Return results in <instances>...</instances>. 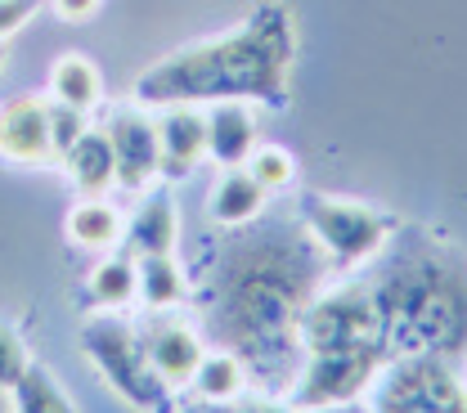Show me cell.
<instances>
[{"label": "cell", "instance_id": "ac0fdd59", "mask_svg": "<svg viewBox=\"0 0 467 413\" xmlns=\"http://www.w3.org/2000/svg\"><path fill=\"white\" fill-rule=\"evenodd\" d=\"M121 234H126L121 212L113 202H104V198H86V202H77L67 212V238L77 247H86V252H109V247L121 243Z\"/></svg>", "mask_w": 467, "mask_h": 413}, {"label": "cell", "instance_id": "d4e9b609", "mask_svg": "<svg viewBox=\"0 0 467 413\" xmlns=\"http://www.w3.org/2000/svg\"><path fill=\"white\" fill-rule=\"evenodd\" d=\"M86 130V113L77 108H63V104H50V135H55V153L63 158Z\"/></svg>", "mask_w": 467, "mask_h": 413}, {"label": "cell", "instance_id": "f546056e", "mask_svg": "<svg viewBox=\"0 0 467 413\" xmlns=\"http://www.w3.org/2000/svg\"><path fill=\"white\" fill-rule=\"evenodd\" d=\"M0 67H5V46H0Z\"/></svg>", "mask_w": 467, "mask_h": 413}, {"label": "cell", "instance_id": "d6986e66", "mask_svg": "<svg viewBox=\"0 0 467 413\" xmlns=\"http://www.w3.org/2000/svg\"><path fill=\"white\" fill-rule=\"evenodd\" d=\"M86 296L99 305V310H121L140 296V270L130 256H104L90 279H86Z\"/></svg>", "mask_w": 467, "mask_h": 413}, {"label": "cell", "instance_id": "4316f807", "mask_svg": "<svg viewBox=\"0 0 467 413\" xmlns=\"http://www.w3.org/2000/svg\"><path fill=\"white\" fill-rule=\"evenodd\" d=\"M95 5H99V0H55L58 18H67V23H86V18L95 14Z\"/></svg>", "mask_w": 467, "mask_h": 413}, {"label": "cell", "instance_id": "f1b7e54d", "mask_svg": "<svg viewBox=\"0 0 467 413\" xmlns=\"http://www.w3.org/2000/svg\"><path fill=\"white\" fill-rule=\"evenodd\" d=\"M0 413H14V405H9V391H0Z\"/></svg>", "mask_w": 467, "mask_h": 413}, {"label": "cell", "instance_id": "603a6c76", "mask_svg": "<svg viewBox=\"0 0 467 413\" xmlns=\"http://www.w3.org/2000/svg\"><path fill=\"white\" fill-rule=\"evenodd\" d=\"M247 171H252V180L265 189V193H275V189H284V184H292V153L288 149H279V144H256L252 149V158L243 162Z\"/></svg>", "mask_w": 467, "mask_h": 413}, {"label": "cell", "instance_id": "6da1fadb", "mask_svg": "<svg viewBox=\"0 0 467 413\" xmlns=\"http://www.w3.org/2000/svg\"><path fill=\"white\" fill-rule=\"evenodd\" d=\"M319 261L306 238L275 230L234 247L221 274L216 328L243 364L284 368L296 346V319L315 296Z\"/></svg>", "mask_w": 467, "mask_h": 413}, {"label": "cell", "instance_id": "9a60e30c", "mask_svg": "<svg viewBox=\"0 0 467 413\" xmlns=\"http://www.w3.org/2000/svg\"><path fill=\"white\" fill-rule=\"evenodd\" d=\"M175 234H180V216H175V202L167 189L149 193L135 212V221L126 225V247L135 256H171L175 252Z\"/></svg>", "mask_w": 467, "mask_h": 413}, {"label": "cell", "instance_id": "3957f363", "mask_svg": "<svg viewBox=\"0 0 467 413\" xmlns=\"http://www.w3.org/2000/svg\"><path fill=\"white\" fill-rule=\"evenodd\" d=\"M387 319V359L454 355L467 346V265L450 256L400 261L373 284Z\"/></svg>", "mask_w": 467, "mask_h": 413}, {"label": "cell", "instance_id": "52a82bcc", "mask_svg": "<svg viewBox=\"0 0 467 413\" xmlns=\"http://www.w3.org/2000/svg\"><path fill=\"white\" fill-rule=\"evenodd\" d=\"M301 221H306L310 238L324 247V256H333L347 270L364 265L387 243V230H391L373 207L350 202V198H324V193H310L301 202Z\"/></svg>", "mask_w": 467, "mask_h": 413}, {"label": "cell", "instance_id": "277c9868", "mask_svg": "<svg viewBox=\"0 0 467 413\" xmlns=\"http://www.w3.org/2000/svg\"><path fill=\"white\" fill-rule=\"evenodd\" d=\"M301 355H378L387 364V319L373 284L315 293L296 319Z\"/></svg>", "mask_w": 467, "mask_h": 413}, {"label": "cell", "instance_id": "44dd1931", "mask_svg": "<svg viewBox=\"0 0 467 413\" xmlns=\"http://www.w3.org/2000/svg\"><path fill=\"white\" fill-rule=\"evenodd\" d=\"M243 359L234 351H216L202 355L198 373H193V391L198 400H212V405H225V400H238L243 396Z\"/></svg>", "mask_w": 467, "mask_h": 413}, {"label": "cell", "instance_id": "7a4b0ae2", "mask_svg": "<svg viewBox=\"0 0 467 413\" xmlns=\"http://www.w3.org/2000/svg\"><path fill=\"white\" fill-rule=\"evenodd\" d=\"M296 59V32L284 5H261L238 32L198 41L153 63L135 81L140 104H221V99H284Z\"/></svg>", "mask_w": 467, "mask_h": 413}, {"label": "cell", "instance_id": "7402d4cb", "mask_svg": "<svg viewBox=\"0 0 467 413\" xmlns=\"http://www.w3.org/2000/svg\"><path fill=\"white\" fill-rule=\"evenodd\" d=\"M135 270H140V301L149 310H171L184 296V279H180V265L171 256H140Z\"/></svg>", "mask_w": 467, "mask_h": 413}, {"label": "cell", "instance_id": "83f0119b", "mask_svg": "<svg viewBox=\"0 0 467 413\" xmlns=\"http://www.w3.org/2000/svg\"><path fill=\"white\" fill-rule=\"evenodd\" d=\"M225 413H288V409H284V405H275V400L252 396V400H225Z\"/></svg>", "mask_w": 467, "mask_h": 413}, {"label": "cell", "instance_id": "5b68a950", "mask_svg": "<svg viewBox=\"0 0 467 413\" xmlns=\"http://www.w3.org/2000/svg\"><path fill=\"white\" fill-rule=\"evenodd\" d=\"M81 355L90 359V368H95L135 413H167L171 387H167V377L153 368V359L144 351L135 324H126L113 310L90 315V319L81 324Z\"/></svg>", "mask_w": 467, "mask_h": 413}, {"label": "cell", "instance_id": "ffe728a7", "mask_svg": "<svg viewBox=\"0 0 467 413\" xmlns=\"http://www.w3.org/2000/svg\"><path fill=\"white\" fill-rule=\"evenodd\" d=\"M9 405H14V413H77L72 396L63 391V382L46 364H27V373L9 391Z\"/></svg>", "mask_w": 467, "mask_h": 413}, {"label": "cell", "instance_id": "30bf717a", "mask_svg": "<svg viewBox=\"0 0 467 413\" xmlns=\"http://www.w3.org/2000/svg\"><path fill=\"white\" fill-rule=\"evenodd\" d=\"M0 158L18 167H50L58 162L50 135V99L23 95L0 108Z\"/></svg>", "mask_w": 467, "mask_h": 413}, {"label": "cell", "instance_id": "9c48e42d", "mask_svg": "<svg viewBox=\"0 0 467 413\" xmlns=\"http://www.w3.org/2000/svg\"><path fill=\"white\" fill-rule=\"evenodd\" d=\"M109 139H113L117 158V184L140 193L149 189L162 171V149H158V118H149L144 108H117L109 121Z\"/></svg>", "mask_w": 467, "mask_h": 413}, {"label": "cell", "instance_id": "7c38bea8", "mask_svg": "<svg viewBox=\"0 0 467 413\" xmlns=\"http://www.w3.org/2000/svg\"><path fill=\"white\" fill-rule=\"evenodd\" d=\"M158 149L167 176L193 171L198 158L207 153V113L198 104H167L158 113Z\"/></svg>", "mask_w": 467, "mask_h": 413}, {"label": "cell", "instance_id": "e0dca14e", "mask_svg": "<svg viewBox=\"0 0 467 413\" xmlns=\"http://www.w3.org/2000/svg\"><path fill=\"white\" fill-rule=\"evenodd\" d=\"M50 95H55V104L63 108H77V113H90L95 104H99V95H104V86H99V67L86 59V55H63L55 59L50 67Z\"/></svg>", "mask_w": 467, "mask_h": 413}, {"label": "cell", "instance_id": "4fadbf2b", "mask_svg": "<svg viewBox=\"0 0 467 413\" xmlns=\"http://www.w3.org/2000/svg\"><path fill=\"white\" fill-rule=\"evenodd\" d=\"M63 167H67V176L77 184V193L81 198H104L109 189L117 184V158H113V139H109V130H81V139L58 158Z\"/></svg>", "mask_w": 467, "mask_h": 413}, {"label": "cell", "instance_id": "2e32d148", "mask_svg": "<svg viewBox=\"0 0 467 413\" xmlns=\"http://www.w3.org/2000/svg\"><path fill=\"white\" fill-rule=\"evenodd\" d=\"M207 207H212V221L216 225H247V221H256L261 216V207H265V189L252 180L247 167H225L221 180L212 184V198H207Z\"/></svg>", "mask_w": 467, "mask_h": 413}, {"label": "cell", "instance_id": "8fae6325", "mask_svg": "<svg viewBox=\"0 0 467 413\" xmlns=\"http://www.w3.org/2000/svg\"><path fill=\"white\" fill-rule=\"evenodd\" d=\"M140 342L153 359V368L167 377V387H180V382H193L198 364H202V337L193 333L189 319H180L171 310H153L144 324H140Z\"/></svg>", "mask_w": 467, "mask_h": 413}, {"label": "cell", "instance_id": "8992f818", "mask_svg": "<svg viewBox=\"0 0 467 413\" xmlns=\"http://www.w3.org/2000/svg\"><path fill=\"white\" fill-rule=\"evenodd\" d=\"M373 413H467L463 377L445 355H400L373 373Z\"/></svg>", "mask_w": 467, "mask_h": 413}, {"label": "cell", "instance_id": "484cf974", "mask_svg": "<svg viewBox=\"0 0 467 413\" xmlns=\"http://www.w3.org/2000/svg\"><path fill=\"white\" fill-rule=\"evenodd\" d=\"M36 5H41V0H0V46L36 14Z\"/></svg>", "mask_w": 467, "mask_h": 413}, {"label": "cell", "instance_id": "ba28073f", "mask_svg": "<svg viewBox=\"0 0 467 413\" xmlns=\"http://www.w3.org/2000/svg\"><path fill=\"white\" fill-rule=\"evenodd\" d=\"M378 368H382L378 355H306V368H301V382L292 391V405L296 409L347 405L373 382Z\"/></svg>", "mask_w": 467, "mask_h": 413}, {"label": "cell", "instance_id": "5bb4252c", "mask_svg": "<svg viewBox=\"0 0 467 413\" xmlns=\"http://www.w3.org/2000/svg\"><path fill=\"white\" fill-rule=\"evenodd\" d=\"M256 149V118L243 99H221L207 113V153L221 167H243Z\"/></svg>", "mask_w": 467, "mask_h": 413}, {"label": "cell", "instance_id": "cb8c5ba5", "mask_svg": "<svg viewBox=\"0 0 467 413\" xmlns=\"http://www.w3.org/2000/svg\"><path fill=\"white\" fill-rule=\"evenodd\" d=\"M32 355H27V342L18 337V328L9 319H0V391H14L18 377L27 373Z\"/></svg>", "mask_w": 467, "mask_h": 413}]
</instances>
